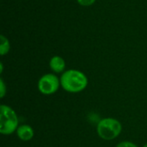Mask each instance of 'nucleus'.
<instances>
[{"label": "nucleus", "mask_w": 147, "mask_h": 147, "mask_svg": "<svg viewBox=\"0 0 147 147\" xmlns=\"http://www.w3.org/2000/svg\"><path fill=\"white\" fill-rule=\"evenodd\" d=\"M19 120L16 111L9 105L0 106V133L3 135H10L16 132Z\"/></svg>", "instance_id": "2"}, {"label": "nucleus", "mask_w": 147, "mask_h": 147, "mask_svg": "<svg viewBox=\"0 0 147 147\" xmlns=\"http://www.w3.org/2000/svg\"><path fill=\"white\" fill-rule=\"evenodd\" d=\"M10 50V42L9 39L4 35H0V55L4 56L9 53Z\"/></svg>", "instance_id": "7"}, {"label": "nucleus", "mask_w": 147, "mask_h": 147, "mask_svg": "<svg viewBox=\"0 0 147 147\" xmlns=\"http://www.w3.org/2000/svg\"><path fill=\"white\" fill-rule=\"evenodd\" d=\"M16 135L18 139L23 142L30 141L34 136V131L33 127L28 124L20 125L16 129Z\"/></svg>", "instance_id": "5"}, {"label": "nucleus", "mask_w": 147, "mask_h": 147, "mask_svg": "<svg viewBox=\"0 0 147 147\" xmlns=\"http://www.w3.org/2000/svg\"><path fill=\"white\" fill-rule=\"evenodd\" d=\"M143 147H147V143L146 144V145H144V146H143Z\"/></svg>", "instance_id": "12"}, {"label": "nucleus", "mask_w": 147, "mask_h": 147, "mask_svg": "<svg viewBox=\"0 0 147 147\" xmlns=\"http://www.w3.org/2000/svg\"><path fill=\"white\" fill-rule=\"evenodd\" d=\"M122 131L121 123L115 118L107 117L99 121L96 126L98 136L103 140H113L116 139Z\"/></svg>", "instance_id": "3"}, {"label": "nucleus", "mask_w": 147, "mask_h": 147, "mask_svg": "<svg viewBox=\"0 0 147 147\" xmlns=\"http://www.w3.org/2000/svg\"><path fill=\"white\" fill-rule=\"evenodd\" d=\"M96 0H77L78 3L81 6L84 7H88V6H91L96 3Z\"/></svg>", "instance_id": "9"}, {"label": "nucleus", "mask_w": 147, "mask_h": 147, "mask_svg": "<svg viewBox=\"0 0 147 147\" xmlns=\"http://www.w3.org/2000/svg\"><path fill=\"white\" fill-rule=\"evenodd\" d=\"M49 67L53 73H63L65 70V61L61 56L54 55L49 60Z\"/></svg>", "instance_id": "6"}, {"label": "nucleus", "mask_w": 147, "mask_h": 147, "mask_svg": "<svg viewBox=\"0 0 147 147\" xmlns=\"http://www.w3.org/2000/svg\"><path fill=\"white\" fill-rule=\"evenodd\" d=\"M7 93V86L3 79V78H0V97L3 98Z\"/></svg>", "instance_id": "8"}, {"label": "nucleus", "mask_w": 147, "mask_h": 147, "mask_svg": "<svg viewBox=\"0 0 147 147\" xmlns=\"http://www.w3.org/2000/svg\"><path fill=\"white\" fill-rule=\"evenodd\" d=\"M115 147H138L136 144H134V142L128 141V140H124L120 142Z\"/></svg>", "instance_id": "10"}, {"label": "nucleus", "mask_w": 147, "mask_h": 147, "mask_svg": "<svg viewBox=\"0 0 147 147\" xmlns=\"http://www.w3.org/2000/svg\"><path fill=\"white\" fill-rule=\"evenodd\" d=\"M3 71V63L1 62V63H0V73L2 74Z\"/></svg>", "instance_id": "11"}, {"label": "nucleus", "mask_w": 147, "mask_h": 147, "mask_svg": "<svg viewBox=\"0 0 147 147\" xmlns=\"http://www.w3.org/2000/svg\"><path fill=\"white\" fill-rule=\"evenodd\" d=\"M60 84L64 90L69 93H79L84 90L89 84L87 76L81 71L69 69L60 76Z\"/></svg>", "instance_id": "1"}, {"label": "nucleus", "mask_w": 147, "mask_h": 147, "mask_svg": "<svg viewBox=\"0 0 147 147\" xmlns=\"http://www.w3.org/2000/svg\"><path fill=\"white\" fill-rule=\"evenodd\" d=\"M60 86V78H59L55 73L44 74L40 78L37 84L38 90L45 96L55 94Z\"/></svg>", "instance_id": "4"}, {"label": "nucleus", "mask_w": 147, "mask_h": 147, "mask_svg": "<svg viewBox=\"0 0 147 147\" xmlns=\"http://www.w3.org/2000/svg\"><path fill=\"white\" fill-rule=\"evenodd\" d=\"M7 147H12V146H7Z\"/></svg>", "instance_id": "13"}]
</instances>
